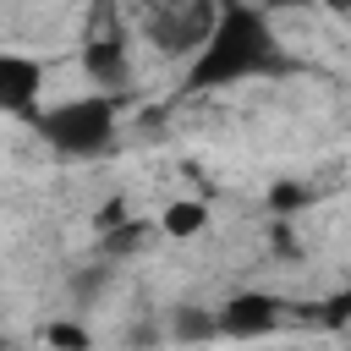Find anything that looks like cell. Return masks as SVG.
I'll list each match as a JSON object with an SVG mask.
<instances>
[{
  "instance_id": "cell-1",
  "label": "cell",
  "mask_w": 351,
  "mask_h": 351,
  "mask_svg": "<svg viewBox=\"0 0 351 351\" xmlns=\"http://www.w3.org/2000/svg\"><path fill=\"white\" fill-rule=\"evenodd\" d=\"M274 71H285V44L274 33V16L258 5H219L208 44L186 60V93H219Z\"/></svg>"
},
{
  "instance_id": "cell-2",
  "label": "cell",
  "mask_w": 351,
  "mask_h": 351,
  "mask_svg": "<svg viewBox=\"0 0 351 351\" xmlns=\"http://www.w3.org/2000/svg\"><path fill=\"white\" fill-rule=\"evenodd\" d=\"M33 132L66 154V159H99L115 148L121 137V99L115 93H71V99H55L33 115Z\"/></svg>"
},
{
  "instance_id": "cell-3",
  "label": "cell",
  "mask_w": 351,
  "mask_h": 351,
  "mask_svg": "<svg viewBox=\"0 0 351 351\" xmlns=\"http://www.w3.org/2000/svg\"><path fill=\"white\" fill-rule=\"evenodd\" d=\"M214 22H219V5H154V11H143V38H148L159 55L192 60V55L208 44Z\"/></svg>"
},
{
  "instance_id": "cell-4",
  "label": "cell",
  "mask_w": 351,
  "mask_h": 351,
  "mask_svg": "<svg viewBox=\"0 0 351 351\" xmlns=\"http://www.w3.org/2000/svg\"><path fill=\"white\" fill-rule=\"evenodd\" d=\"M219 318V340H263L285 324V302L274 291H236L214 307Z\"/></svg>"
},
{
  "instance_id": "cell-5",
  "label": "cell",
  "mask_w": 351,
  "mask_h": 351,
  "mask_svg": "<svg viewBox=\"0 0 351 351\" xmlns=\"http://www.w3.org/2000/svg\"><path fill=\"white\" fill-rule=\"evenodd\" d=\"M82 77L93 82V93H121L132 82V38L121 27H99L82 38Z\"/></svg>"
},
{
  "instance_id": "cell-6",
  "label": "cell",
  "mask_w": 351,
  "mask_h": 351,
  "mask_svg": "<svg viewBox=\"0 0 351 351\" xmlns=\"http://www.w3.org/2000/svg\"><path fill=\"white\" fill-rule=\"evenodd\" d=\"M44 110V60L27 49H0V115H38Z\"/></svg>"
},
{
  "instance_id": "cell-7",
  "label": "cell",
  "mask_w": 351,
  "mask_h": 351,
  "mask_svg": "<svg viewBox=\"0 0 351 351\" xmlns=\"http://www.w3.org/2000/svg\"><path fill=\"white\" fill-rule=\"evenodd\" d=\"M165 335L176 346H208V340H219V318L203 302H176L170 318H165Z\"/></svg>"
},
{
  "instance_id": "cell-8",
  "label": "cell",
  "mask_w": 351,
  "mask_h": 351,
  "mask_svg": "<svg viewBox=\"0 0 351 351\" xmlns=\"http://www.w3.org/2000/svg\"><path fill=\"white\" fill-rule=\"evenodd\" d=\"M203 225H208V208H203L197 197H181V203H170V208L159 214V230H165V236H176V241L197 236Z\"/></svg>"
},
{
  "instance_id": "cell-9",
  "label": "cell",
  "mask_w": 351,
  "mask_h": 351,
  "mask_svg": "<svg viewBox=\"0 0 351 351\" xmlns=\"http://www.w3.org/2000/svg\"><path fill=\"white\" fill-rule=\"evenodd\" d=\"M104 280H110V263H99L93 274H77V280H71V296H77V302H93V296L104 291Z\"/></svg>"
},
{
  "instance_id": "cell-10",
  "label": "cell",
  "mask_w": 351,
  "mask_h": 351,
  "mask_svg": "<svg viewBox=\"0 0 351 351\" xmlns=\"http://www.w3.org/2000/svg\"><path fill=\"white\" fill-rule=\"evenodd\" d=\"M49 340H55V346H66V351H88V329H77V324H55V329H49Z\"/></svg>"
},
{
  "instance_id": "cell-11",
  "label": "cell",
  "mask_w": 351,
  "mask_h": 351,
  "mask_svg": "<svg viewBox=\"0 0 351 351\" xmlns=\"http://www.w3.org/2000/svg\"><path fill=\"white\" fill-rule=\"evenodd\" d=\"M307 203V186H274V208H302Z\"/></svg>"
}]
</instances>
